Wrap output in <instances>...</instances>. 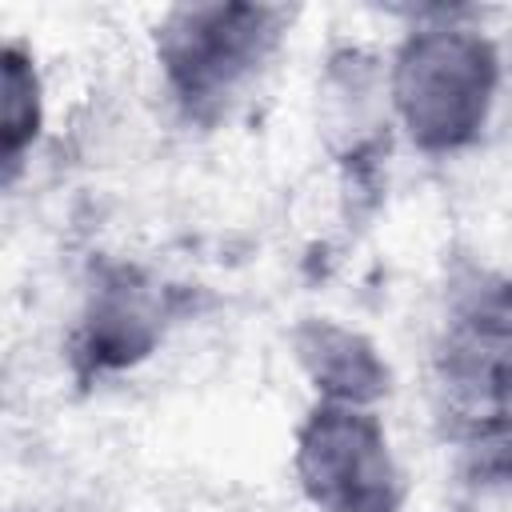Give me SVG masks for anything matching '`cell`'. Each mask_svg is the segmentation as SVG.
Here are the masks:
<instances>
[{
	"instance_id": "cell-1",
	"label": "cell",
	"mask_w": 512,
	"mask_h": 512,
	"mask_svg": "<svg viewBox=\"0 0 512 512\" xmlns=\"http://www.w3.org/2000/svg\"><path fill=\"white\" fill-rule=\"evenodd\" d=\"M444 440L476 480H512V276L472 272L448 288L432 344Z\"/></svg>"
},
{
	"instance_id": "cell-2",
	"label": "cell",
	"mask_w": 512,
	"mask_h": 512,
	"mask_svg": "<svg viewBox=\"0 0 512 512\" xmlns=\"http://www.w3.org/2000/svg\"><path fill=\"white\" fill-rule=\"evenodd\" d=\"M500 92V52L468 24L440 20L404 36L392 56L388 96L404 136L428 156L480 140Z\"/></svg>"
},
{
	"instance_id": "cell-3",
	"label": "cell",
	"mask_w": 512,
	"mask_h": 512,
	"mask_svg": "<svg viewBox=\"0 0 512 512\" xmlns=\"http://www.w3.org/2000/svg\"><path fill=\"white\" fill-rule=\"evenodd\" d=\"M288 12L272 4H180L156 24V64L176 108L216 124L276 56Z\"/></svg>"
},
{
	"instance_id": "cell-4",
	"label": "cell",
	"mask_w": 512,
	"mask_h": 512,
	"mask_svg": "<svg viewBox=\"0 0 512 512\" xmlns=\"http://www.w3.org/2000/svg\"><path fill=\"white\" fill-rule=\"evenodd\" d=\"M292 468L320 512H404V472L368 404L316 400L296 428Z\"/></svg>"
},
{
	"instance_id": "cell-5",
	"label": "cell",
	"mask_w": 512,
	"mask_h": 512,
	"mask_svg": "<svg viewBox=\"0 0 512 512\" xmlns=\"http://www.w3.org/2000/svg\"><path fill=\"white\" fill-rule=\"evenodd\" d=\"M176 316L172 288L132 264H112L88 288L80 320L68 340V364L80 384L136 368L164 340Z\"/></svg>"
},
{
	"instance_id": "cell-6",
	"label": "cell",
	"mask_w": 512,
	"mask_h": 512,
	"mask_svg": "<svg viewBox=\"0 0 512 512\" xmlns=\"http://www.w3.org/2000/svg\"><path fill=\"white\" fill-rule=\"evenodd\" d=\"M296 356L316 384L320 400L340 404H376L388 392V364L376 356V348L332 320H308L296 328Z\"/></svg>"
},
{
	"instance_id": "cell-7",
	"label": "cell",
	"mask_w": 512,
	"mask_h": 512,
	"mask_svg": "<svg viewBox=\"0 0 512 512\" xmlns=\"http://www.w3.org/2000/svg\"><path fill=\"white\" fill-rule=\"evenodd\" d=\"M0 92H4V120H0V160L4 184H12L44 128V84L36 72L32 52L20 40H8L0 52Z\"/></svg>"
}]
</instances>
